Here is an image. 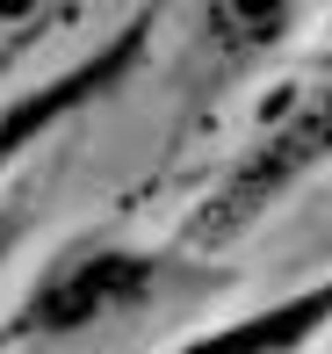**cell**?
Segmentation results:
<instances>
[{
	"instance_id": "3957f363",
	"label": "cell",
	"mask_w": 332,
	"mask_h": 354,
	"mask_svg": "<svg viewBox=\"0 0 332 354\" xmlns=\"http://www.w3.org/2000/svg\"><path fill=\"white\" fill-rule=\"evenodd\" d=\"M318 145H325V116H318V109H304V123H296V131H282L275 145H260V159H246V167L231 174V188L210 203V232H239V224L260 210V203L275 196L289 174H304L311 159H318Z\"/></svg>"
},
{
	"instance_id": "6da1fadb",
	"label": "cell",
	"mask_w": 332,
	"mask_h": 354,
	"mask_svg": "<svg viewBox=\"0 0 332 354\" xmlns=\"http://www.w3.org/2000/svg\"><path fill=\"white\" fill-rule=\"evenodd\" d=\"M152 282H159V268L145 253H80V261L51 268L37 282V297L22 304L14 326L22 333H80L94 318H116L137 297H152Z\"/></svg>"
},
{
	"instance_id": "277c9868",
	"label": "cell",
	"mask_w": 332,
	"mask_h": 354,
	"mask_svg": "<svg viewBox=\"0 0 332 354\" xmlns=\"http://www.w3.org/2000/svg\"><path fill=\"white\" fill-rule=\"evenodd\" d=\"M318 326H325V289H304L296 304L260 311V318H246V326H231V333H210V340H195L181 354H282V347L311 340Z\"/></svg>"
},
{
	"instance_id": "8992f818",
	"label": "cell",
	"mask_w": 332,
	"mask_h": 354,
	"mask_svg": "<svg viewBox=\"0 0 332 354\" xmlns=\"http://www.w3.org/2000/svg\"><path fill=\"white\" fill-rule=\"evenodd\" d=\"M0 340H8V333H0Z\"/></svg>"
},
{
	"instance_id": "7a4b0ae2",
	"label": "cell",
	"mask_w": 332,
	"mask_h": 354,
	"mask_svg": "<svg viewBox=\"0 0 332 354\" xmlns=\"http://www.w3.org/2000/svg\"><path fill=\"white\" fill-rule=\"evenodd\" d=\"M137 51H145V22H130V29H123V37L108 44L101 58H80L66 80H51V87H37V94H22V102H8V109H0V167H8V159L22 152L37 131H51L58 116H72L80 102L108 94L123 73H130V58H137Z\"/></svg>"
},
{
	"instance_id": "5b68a950",
	"label": "cell",
	"mask_w": 332,
	"mask_h": 354,
	"mask_svg": "<svg viewBox=\"0 0 332 354\" xmlns=\"http://www.w3.org/2000/svg\"><path fill=\"white\" fill-rule=\"evenodd\" d=\"M8 239H14V224H0V253H8Z\"/></svg>"
}]
</instances>
